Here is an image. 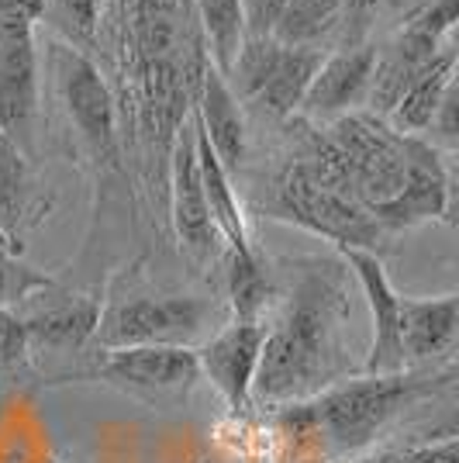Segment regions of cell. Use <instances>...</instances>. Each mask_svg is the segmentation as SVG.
I'll list each match as a JSON object with an SVG mask.
<instances>
[{"mask_svg":"<svg viewBox=\"0 0 459 463\" xmlns=\"http://www.w3.org/2000/svg\"><path fill=\"white\" fill-rule=\"evenodd\" d=\"M239 4H242L246 39H273V28L284 14L287 0H239Z\"/></svg>","mask_w":459,"mask_h":463,"instance_id":"cell-27","label":"cell"},{"mask_svg":"<svg viewBox=\"0 0 459 463\" xmlns=\"http://www.w3.org/2000/svg\"><path fill=\"white\" fill-rule=\"evenodd\" d=\"M104 377L149 398H183L201 381L197 349L191 346H121L108 349Z\"/></svg>","mask_w":459,"mask_h":463,"instance_id":"cell-10","label":"cell"},{"mask_svg":"<svg viewBox=\"0 0 459 463\" xmlns=\"http://www.w3.org/2000/svg\"><path fill=\"white\" fill-rule=\"evenodd\" d=\"M28 201V156L0 132V218L14 232Z\"/></svg>","mask_w":459,"mask_h":463,"instance_id":"cell-23","label":"cell"},{"mask_svg":"<svg viewBox=\"0 0 459 463\" xmlns=\"http://www.w3.org/2000/svg\"><path fill=\"white\" fill-rule=\"evenodd\" d=\"M263 322H231L221 332H214L204 349H197L201 377H208L218 387V394L229 402L231 411H246L252 402V381L259 370L263 353Z\"/></svg>","mask_w":459,"mask_h":463,"instance_id":"cell-12","label":"cell"},{"mask_svg":"<svg viewBox=\"0 0 459 463\" xmlns=\"http://www.w3.org/2000/svg\"><path fill=\"white\" fill-rule=\"evenodd\" d=\"M342 24V0H287L273 28V42L297 49H322V42Z\"/></svg>","mask_w":459,"mask_h":463,"instance_id":"cell-21","label":"cell"},{"mask_svg":"<svg viewBox=\"0 0 459 463\" xmlns=\"http://www.w3.org/2000/svg\"><path fill=\"white\" fill-rule=\"evenodd\" d=\"M453 87H456V49L449 42L439 56L428 59L418 70V77L404 87V94L398 97V104L390 111V125L404 136H418L425 128H432L442 100Z\"/></svg>","mask_w":459,"mask_h":463,"instance_id":"cell-18","label":"cell"},{"mask_svg":"<svg viewBox=\"0 0 459 463\" xmlns=\"http://www.w3.org/2000/svg\"><path fill=\"white\" fill-rule=\"evenodd\" d=\"M428 4H432V0H380V11L390 21H398V24H407V21L415 18V14H421Z\"/></svg>","mask_w":459,"mask_h":463,"instance_id":"cell-31","label":"cell"},{"mask_svg":"<svg viewBox=\"0 0 459 463\" xmlns=\"http://www.w3.org/2000/svg\"><path fill=\"white\" fill-rule=\"evenodd\" d=\"M325 138L339 153L352 197L370 214L401 194L407 174V136L373 111H349L328 121Z\"/></svg>","mask_w":459,"mask_h":463,"instance_id":"cell-4","label":"cell"},{"mask_svg":"<svg viewBox=\"0 0 459 463\" xmlns=\"http://www.w3.org/2000/svg\"><path fill=\"white\" fill-rule=\"evenodd\" d=\"M373 70H377V49L366 42L345 45L342 52L325 56L307 87L301 111L314 121H335L349 111H363V104L370 100Z\"/></svg>","mask_w":459,"mask_h":463,"instance_id":"cell-14","label":"cell"},{"mask_svg":"<svg viewBox=\"0 0 459 463\" xmlns=\"http://www.w3.org/2000/svg\"><path fill=\"white\" fill-rule=\"evenodd\" d=\"M425 377L415 373H370L363 381H342L314 394V402L284 405L280 429L290 439L314 436L318 443L349 457L360 453L394 422L407 405H415L425 394Z\"/></svg>","mask_w":459,"mask_h":463,"instance_id":"cell-2","label":"cell"},{"mask_svg":"<svg viewBox=\"0 0 459 463\" xmlns=\"http://www.w3.org/2000/svg\"><path fill=\"white\" fill-rule=\"evenodd\" d=\"M449 212V174L439 153L418 136H407V174L401 194L373 214L380 229H411Z\"/></svg>","mask_w":459,"mask_h":463,"instance_id":"cell-15","label":"cell"},{"mask_svg":"<svg viewBox=\"0 0 459 463\" xmlns=\"http://www.w3.org/2000/svg\"><path fill=\"white\" fill-rule=\"evenodd\" d=\"M193 14L201 21L211 45V62L229 77L231 62L239 56L246 28H242V4L239 0H193Z\"/></svg>","mask_w":459,"mask_h":463,"instance_id":"cell-22","label":"cell"},{"mask_svg":"<svg viewBox=\"0 0 459 463\" xmlns=\"http://www.w3.org/2000/svg\"><path fill=\"white\" fill-rule=\"evenodd\" d=\"M135 45L149 104V136L170 153L173 132L187 118L183 97L204 66L193 39V7L187 0H138Z\"/></svg>","mask_w":459,"mask_h":463,"instance_id":"cell-3","label":"cell"},{"mask_svg":"<svg viewBox=\"0 0 459 463\" xmlns=\"http://www.w3.org/2000/svg\"><path fill=\"white\" fill-rule=\"evenodd\" d=\"M28 353V332L24 322L11 308H0V370L14 367Z\"/></svg>","mask_w":459,"mask_h":463,"instance_id":"cell-29","label":"cell"},{"mask_svg":"<svg viewBox=\"0 0 459 463\" xmlns=\"http://www.w3.org/2000/svg\"><path fill=\"white\" fill-rule=\"evenodd\" d=\"M352 277L360 280L366 305L373 315V346L366 356L370 373H401L407 370L401 349V294L394 290L383 263L370 250H342Z\"/></svg>","mask_w":459,"mask_h":463,"instance_id":"cell-13","label":"cell"},{"mask_svg":"<svg viewBox=\"0 0 459 463\" xmlns=\"http://www.w3.org/2000/svg\"><path fill=\"white\" fill-rule=\"evenodd\" d=\"M276 212H280V218L301 225L311 235H322L328 242H335L339 250H370L383 232L377 225V218L366 212L352 194H342L322 180H314L301 159L287 166V174L280 176Z\"/></svg>","mask_w":459,"mask_h":463,"instance_id":"cell-5","label":"cell"},{"mask_svg":"<svg viewBox=\"0 0 459 463\" xmlns=\"http://www.w3.org/2000/svg\"><path fill=\"white\" fill-rule=\"evenodd\" d=\"M356 463H459V443L456 436H445L439 443L428 446H407V449H394V453H377Z\"/></svg>","mask_w":459,"mask_h":463,"instance_id":"cell-26","label":"cell"},{"mask_svg":"<svg viewBox=\"0 0 459 463\" xmlns=\"http://www.w3.org/2000/svg\"><path fill=\"white\" fill-rule=\"evenodd\" d=\"M349 288L339 267H314L290 288L280 315L267 326L252 402L297 405L339 381L345 370L342 332Z\"/></svg>","mask_w":459,"mask_h":463,"instance_id":"cell-1","label":"cell"},{"mask_svg":"<svg viewBox=\"0 0 459 463\" xmlns=\"http://www.w3.org/2000/svg\"><path fill=\"white\" fill-rule=\"evenodd\" d=\"M459 335V298H401V349L404 364L439 360L453 353Z\"/></svg>","mask_w":459,"mask_h":463,"instance_id":"cell-17","label":"cell"},{"mask_svg":"<svg viewBox=\"0 0 459 463\" xmlns=\"http://www.w3.org/2000/svg\"><path fill=\"white\" fill-rule=\"evenodd\" d=\"M170 214L173 229L180 235L183 250L193 256H208L214 246V222L204 197L201 163H197V138H193V118H183L170 142Z\"/></svg>","mask_w":459,"mask_h":463,"instance_id":"cell-9","label":"cell"},{"mask_svg":"<svg viewBox=\"0 0 459 463\" xmlns=\"http://www.w3.org/2000/svg\"><path fill=\"white\" fill-rule=\"evenodd\" d=\"M322 59H325L322 49H297L273 39H246L231 62L229 77L249 100L267 108L269 115L287 118L304 104L307 87L318 73Z\"/></svg>","mask_w":459,"mask_h":463,"instance_id":"cell-6","label":"cell"},{"mask_svg":"<svg viewBox=\"0 0 459 463\" xmlns=\"http://www.w3.org/2000/svg\"><path fill=\"white\" fill-rule=\"evenodd\" d=\"M193 138H197V163H201V180H204V197H208V212L214 229L225 235L229 252H235V256H256L249 242V232H246V222H242L239 197H235V187H231V174L218 163V156L211 153L208 138L197 128V121H193Z\"/></svg>","mask_w":459,"mask_h":463,"instance_id":"cell-20","label":"cell"},{"mask_svg":"<svg viewBox=\"0 0 459 463\" xmlns=\"http://www.w3.org/2000/svg\"><path fill=\"white\" fill-rule=\"evenodd\" d=\"M28 332V346L42 349H80L87 339H94L100 322V305L90 294H62L59 301H49L35 315L21 318Z\"/></svg>","mask_w":459,"mask_h":463,"instance_id":"cell-19","label":"cell"},{"mask_svg":"<svg viewBox=\"0 0 459 463\" xmlns=\"http://www.w3.org/2000/svg\"><path fill=\"white\" fill-rule=\"evenodd\" d=\"M52 77L66 104V115L77 125V132L87 138V146L104 159H115L117 121L115 97L90 59L73 45L52 49Z\"/></svg>","mask_w":459,"mask_h":463,"instance_id":"cell-8","label":"cell"},{"mask_svg":"<svg viewBox=\"0 0 459 463\" xmlns=\"http://www.w3.org/2000/svg\"><path fill=\"white\" fill-rule=\"evenodd\" d=\"M104 0H45V14L70 42H90L97 35Z\"/></svg>","mask_w":459,"mask_h":463,"instance_id":"cell-24","label":"cell"},{"mask_svg":"<svg viewBox=\"0 0 459 463\" xmlns=\"http://www.w3.org/2000/svg\"><path fill=\"white\" fill-rule=\"evenodd\" d=\"M211 305L191 294L135 298L100 311L97 339L104 349L121 346H187L208 326Z\"/></svg>","mask_w":459,"mask_h":463,"instance_id":"cell-7","label":"cell"},{"mask_svg":"<svg viewBox=\"0 0 459 463\" xmlns=\"http://www.w3.org/2000/svg\"><path fill=\"white\" fill-rule=\"evenodd\" d=\"M0 260H18V239L7 229V222L0 218Z\"/></svg>","mask_w":459,"mask_h":463,"instance_id":"cell-32","label":"cell"},{"mask_svg":"<svg viewBox=\"0 0 459 463\" xmlns=\"http://www.w3.org/2000/svg\"><path fill=\"white\" fill-rule=\"evenodd\" d=\"M197 128L208 138L211 153L218 156V163L235 174L246 159V121H242V108L239 97L231 90L229 77L204 59L201 77H197Z\"/></svg>","mask_w":459,"mask_h":463,"instance_id":"cell-16","label":"cell"},{"mask_svg":"<svg viewBox=\"0 0 459 463\" xmlns=\"http://www.w3.org/2000/svg\"><path fill=\"white\" fill-rule=\"evenodd\" d=\"M380 11V0H342V24L349 45H360L363 32L373 24V14Z\"/></svg>","mask_w":459,"mask_h":463,"instance_id":"cell-30","label":"cell"},{"mask_svg":"<svg viewBox=\"0 0 459 463\" xmlns=\"http://www.w3.org/2000/svg\"><path fill=\"white\" fill-rule=\"evenodd\" d=\"M39 121V52L32 32L0 39V132L28 156Z\"/></svg>","mask_w":459,"mask_h":463,"instance_id":"cell-11","label":"cell"},{"mask_svg":"<svg viewBox=\"0 0 459 463\" xmlns=\"http://www.w3.org/2000/svg\"><path fill=\"white\" fill-rule=\"evenodd\" d=\"M45 14V0H0V39L35 32V21Z\"/></svg>","mask_w":459,"mask_h":463,"instance_id":"cell-28","label":"cell"},{"mask_svg":"<svg viewBox=\"0 0 459 463\" xmlns=\"http://www.w3.org/2000/svg\"><path fill=\"white\" fill-rule=\"evenodd\" d=\"M35 290H52V280L21 267L18 260H0V308H7L11 301H21Z\"/></svg>","mask_w":459,"mask_h":463,"instance_id":"cell-25","label":"cell"}]
</instances>
